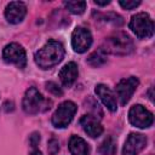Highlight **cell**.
I'll return each instance as SVG.
<instances>
[{"label":"cell","instance_id":"1","mask_svg":"<svg viewBox=\"0 0 155 155\" xmlns=\"http://www.w3.org/2000/svg\"><path fill=\"white\" fill-rule=\"evenodd\" d=\"M64 57V47L59 41L50 40L39 51H36L34 59L41 69H50L57 65Z\"/></svg>","mask_w":155,"mask_h":155},{"label":"cell","instance_id":"2","mask_svg":"<svg viewBox=\"0 0 155 155\" xmlns=\"http://www.w3.org/2000/svg\"><path fill=\"white\" fill-rule=\"evenodd\" d=\"M99 50L105 54L126 56L133 51V41L126 33L116 31L104 39Z\"/></svg>","mask_w":155,"mask_h":155},{"label":"cell","instance_id":"3","mask_svg":"<svg viewBox=\"0 0 155 155\" xmlns=\"http://www.w3.org/2000/svg\"><path fill=\"white\" fill-rule=\"evenodd\" d=\"M22 107H23V110L30 115L50 109V107H47V101L42 97V94L35 87H29L25 91Z\"/></svg>","mask_w":155,"mask_h":155},{"label":"cell","instance_id":"4","mask_svg":"<svg viewBox=\"0 0 155 155\" xmlns=\"http://www.w3.org/2000/svg\"><path fill=\"white\" fill-rule=\"evenodd\" d=\"M130 29L139 39H149L154 34V23L150 16L145 12H139L132 16L130 21Z\"/></svg>","mask_w":155,"mask_h":155},{"label":"cell","instance_id":"5","mask_svg":"<svg viewBox=\"0 0 155 155\" xmlns=\"http://www.w3.org/2000/svg\"><path fill=\"white\" fill-rule=\"evenodd\" d=\"M76 110H78V107L71 101H65L61 103L56 109L54 114L52 115V125L57 128L67 127L71 122Z\"/></svg>","mask_w":155,"mask_h":155},{"label":"cell","instance_id":"6","mask_svg":"<svg viewBox=\"0 0 155 155\" xmlns=\"http://www.w3.org/2000/svg\"><path fill=\"white\" fill-rule=\"evenodd\" d=\"M128 120L133 126L138 128H148L154 122V115L143 105L136 104L131 107L128 111Z\"/></svg>","mask_w":155,"mask_h":155},{"label":"cell","instance_id":"7","mask_svg":"<svg viewBox=\"0 0 155 155\" xmlns=\"http://www.w3.org/2000/svg\"><path fill=\"white\" fill-rule=\"evenodd\" d=\"M2 58L6 63L15 64L18 68H24L27 64V54L24 48L16 42H11L5 46L2 51Z\"/></svg>","mask_w":155,"mask_h":155},{"label":"cell","instance_id":"8","mask_svg":"<svg viewBox=\"0 0 155 155\" xmlns=\"http://www.w3.org/2000/svg\"><path fill=\"white\" fill-rule=\"evenodd\" d=\"M139 85V80L134 76H130L127 79H122L116 84L115 92L117 96V99L121 105H125L134 93L136 88Z\"/></svg>","mask_w":155,"mask_h":155},{"label":"cell","instance_id":"9","mask_svg":"<svg viewBox=\"0 0 155 155\" xmlns=\"http://www.w3.org/2000/svg\"><path fill=\"white\" fill-rule=\"evenodd\" d=\"M92 45V35L87 28L78 27L71 34V46L75 52L84 53Z\"/></svg>","mask_w":155,"mask_h":155},{"label":"cell","instance_id":"10","mask_svg":"<svg viewBox=\"0 0 155 155\" xmlns=\"http://www.w3.org/2000/svg\"><path fill=\"white\" fill-rule=\"evenodd\" d=\"M147 147V137L140 133H130L124 148L122 155H138Z\"/></svg>","mask_w":155,"mask_h":155},{"label":"cell","instance_id":"11","mask_svg":"<svg viewBox=\"0 0 155 155\" xmlns=\"http://www.w3.org/2000/svg\"><path fill=\"white\" fill-rule=\"evenodd\" d=\"M27 15V6L22 1H11L5 8V17L12 24L21 23Z\"/></svg>","mask_w":155,"mask_h":155},{"label":"cell","instance_id":"12","mask_svg":"<svg viewBox=\"0 0 155 155\" xmlns=\"http://www.w3.org/2000/svg\"><path fill=\"white\" fill-rule=\"evenodd\" d=\"M80 125L91 138H97L103 133V126L101 125L99 120H97L96 115H84L80 119Z\"/></svg>","mask_w":155,"mask_h":155},{"label":"cell","instance_id":"13","mask_svg":"<svg viewBox=\"0 0 155 155\" xmlns=\"http://www.w3.org/2000/svg\"><path fill=\"white\" fill-rule=\"evenodd\" d=\"M96 94L99 97V99L102 101V103L110 110V111H116L117 109V102L115 98V94L113 93V91L104 84H98L94 88Z\"/></svg>","mask_w":155,"mask_h":155},{"label":"cell","instance_id":"14","mask_svg":"<svg viewBox=\"0 0 155 155\" xmlns=\"http://www.w3.org/2000/svg\"><path fill=\"white\" fill-rule=\"evenodd\" d=\"M79 75V70H78V65L74 62H69L65 65H63V68L59 70L58 76L61 82L65 86V87H70L73 86V84L76 81Z\"/></svg>","mask_w":155,"mask_h":155},{"label":"cell","instance_id":"15","mask_svg":"<svg viewBox=\"0 0 155 155\" xmlns=\"http://www.w3.org/2000/svg\"><path fill=\"white\" fill-rule=\"evenodd\" d=\"M68 148L71 155H88L90 147L88 144L79 136H71L68 143Z\"/></svg>","mask_w":155,"mask_h":155},{"label":"cell","instance_id":"16","mask_svg":"<svg viewBox=\"0 0 155 155\" xmlns=\"http://www.w3.org/2000/svg\"><path fill=\"white\" fill-rule=\"evenodd\" d=\"M87 63L93 67V68H98V67H102L103 64L107 63V57H105V53H103L101 50H97L94 52H92L88 58H87Z\"/></svg>","mask_w":155,"mask_h":155},{"label":"cell","instance_id":"17","mask_svg":"<svg viewBox=\"0 0 155 155\" xmlns=\"http://www.w3.org/2000/svg\"><path fill=\"white\" fill-rule=\"evenodd\" d=\"M98 151L102 155H114L116 153V144H115V140L113 139V137L105 138L102 142V144L99 145Z\"/></svg>","mask_w":155,"mask_h":155},{"label":"cell","instance_id":"18","mask_svg":"<svg viewBox=\"0 0 155 155\" xmlns=\"http://www.w3.org/2000/svg\"><path fill=\"white\" fill-rule=\"evenodd\" d=\"M64 6L69 12L81 15L86 10V1H64Z\"/></svg>","mask_w":155,"mask_h":155},{"label":"cell","instance_id":"19","mask_svg":"<svg viewBox=\"0 0 155 155\" xmlns=\"http://www.w3.org/2000/svg\"><path fill=\"white\" fill-rule=\"evenodd\" d=\"M102 19L104 22H110L114 25H121L124 23L122 17L119 16V15H116V13H113V12H109L107 15H102Z\"/></svg>","mask_w":155,"mask_h":155},{"label":"cell","instance_id":"20","mask_svg":"<svg viewBox=\"0 0 155 155\" xmlns=\"http://www.w3.org/2000/svg\"><path fill=\"white\" fill-rule=\"evenodd\" d=\"M46 90L48 91V92H51L52 94H54V96H62L63 94V91L58 87V85L56 84V82H53V81H48V82H46Z\"/></svg>","mask_w":155,"mask_h":155},{"label":"cell","instance_id":"21","mask_svg":"<svg viewBox=\"0 0 155 155\" xmlns=\"http://www.w3.org/2000/svg\"><path fill=\"white\" fill-rule=\"evenodd\" d=\"M119 4L125 10H132V8L137 7V6H139L140 5V1H138V0L137 1L136 0H120Z\"/></svg>","mask_w":155,"mask_h":155},{"label":"cell","instance_id":"22","mask_svg":"<svg viewBox=\"0 0 155 155\" xmlns=\"http://www.w3.org/2000/svg\"><path fill=\"white\" fill-rule=\"evenodd\" d=\"M47 150H48V154L50 155H56L59 150V143L56 138H52L48 140V144H47Z\"/></svg>","mask_w":155,"mask_h":155},{"label":"cell","instance_id":"23","mask_svg":"<svg viewBox=\"0 0 155 155\" xmlns=\"http://www.w3.org/2000/svg\"><path fill=\"white\" fill-rule=\"evenodd\" d=\"M39 142H40V133H38V132L31 133V136L29 138V143H30V145H31L33 149H36Z\"/></svg>","mask_w":155,"mask_h":155},{"label":"cell","instance_id":"24","mask_svg":"<svg viewBox=\"0 0 155 155\" xmlns=\"http://www.w3.org/2000/svg\"><path fill=\"white\" fill-rule=\"evenodd\" d=\"M94 4H96V5H99V6H105V5L110 4V1H109V0H105V1H98V0H94Z\"/></svg>","mask_w":155,"mask_h":155},{"label":"cell","instance_id":"25","mask_svg":"<svg viewBox=\"0 0 155 155\" xmlns=\"http://www.w3.org/2000/svg\"><path fill=\"white\" fill-rule=\"evenodd\" d=\"M30 155H42V154H41V151L39 149H33V151H31Z\"/></svg>","mask_w":155,"mask_h":155}]
</instances>
